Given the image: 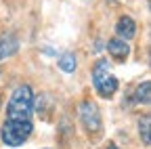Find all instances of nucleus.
<instances>
[{
    "label": "nucleus",
    "instance_id": "nucleus-1",
    "mask_svg": "<svg viewBox=\"0 0 151 149\" xmlns=\"http://www.w3.org/2000/svg\"><path fill=\"white\" fill-rule=\"evenodd\" d=\"M32 109H34V92L27 84L15 88L13 97L6 105V120H23L32 122Z\"/></svg>",
    "mask_w": 151,
    "mask_h": 149
},
{
    "label": "nucleus",
    "instance_id": "nucleus-2",
    "mask_svg": "<svg viewBox=\"0 0 151 149\" xmlns=\"http://www.w3.org/2000/svg\"><path fill=\"white\" fill-rule=\"evenodd\" d=\"M92 84L97 88V92L101 97L109 99L113 97V92L118 90V80L116 76H111V69H109V63L105 59H99L92 67Z\"/></svg>",
    "mask_w": 151,
    "mask_h": 149
},
{
    "label": "nucleus",
    "instance_id": "nucleus-3",
    "mask_svg": "<svg viewBox=\"0 0 151 149\" xmlns=\"http://www.w3.org/2000/svg\"><path fill=\"white\" fill-rule=\"evenodd\" d=\"M2 143L9 147H17L21 145L29 135H32V122H23V120H4L2 124Z\"/></svg>",
    "mask_w": 151,
    "mask_h": 149
},
{
    "label": "nucleus",
    "instance_id": "nucleus-4",
    "mask_svg": "<svg viewBox=\"0 0 151 149\" xmlns=\"http://www.w3.org/2000/svg\"><path fill=\"white\" fill-rule=\"evenodd\" d=\"M80 120L84 124V128L88 130V132H99L101 130V111L97 107V103L92 101H82L80 105Z\"/></svg>",
    "mask_w": 151,
    "mask_h": 149
},
{
    "label": "nucleus",
    "instance_id": "nucleus-5",
    "mask_svg": "<svg viewBox=\"0 0 151 149\" xmlns=\"http://www.w3.org/2000/svg\"><path fill=\"white\" fill-rule=\"evenodd\" d=\"M107 50H109V55H111V59H116V61L122 63V61L128 57L130 46H128V42L122 40V38H113V40L107 42Z\"/></svg>",
    "mask_w": 151,
    "mask_h": 149
},
{
    "label": "nucleus",
    "instance_id": "nucleus-6",
    "mask_svg": "<svg viewBox=\"0 0 151 149\" xmlns=\"http://www.w3.org/2000/svg\"><path fill=\"white\" fill-rule=\"evenodd\" d=\"M116 34L120 36L122 40L134 38V34H137V25H134V21H132L128 15L120 17V19H118V25H116Z\"/></svg>",
    "mask_w": 151,
    "mask_h": 149
},
{
    "label": "nucleus",
    "instance_id": "nucleus-7",
    "mask_svg": "<svg viewBox=\"0 0 151 149\" xmlns=\"http://www.w3.org/2000/svg\"><path fill=\"white\" fill-rule=\"evenodd\" d=\"M19 48V42L13 34H6L0 38V61H4L6 57H11V55H15Z\"/></svg>",
    "mask_w": 151,
    "mask_h": 149
},
{
    "label": "nucleus",
    "instance_id": "nucleus-8",
    "mask_svg": "<svg viewBox=\"0 0 151 149\" xmlns=\"http://www.w3.org/2000/svg\"><path fill=\"white\" fill-rule=\"evenodd\" d=\"M151 84H149V80H145L143 84H139L137 86V92H134V99L139 101V103H143V105H149L151 103Z\"/></svg>",
    "mask_w": 151,
    "mask_h": 149
},
{
    "label": "nucleus",
    "instance_id": "nucleus-9",
    "mask_svg": "<svg viewBox=\"0 0 151 149\" xmlns=\"http://www.w3.org/2000/svg\"><path fill=\"white\" fill-rule=\"evenodd\" d=\"M149 124H151V118H149V116H143V118L139 120V132H141V139H143V145H145V147H149V145H151Z\"/></svg>",
    "mask_w": 151,
    "mask_h": 149
},
{
    "label": "nucleus",
    "instance_id": "nucleus-10",
    "mask_svg": "<svg viewBox=\"0 0 151 149\" xmlns=\"http://www.w3.org/2000/svg\"><path fill=\"white\" fill-rule=\"evenodd\" d=\"M59 67L63 69V71H67V73H71L73 69H76V57L71 53H65L63 57L59 59Z\"/></svg>",
    "mask_w": 151,
    "mask_h": 149
},
{
    "label": "nucleus",
    "instance_id": "nucleus-11",
    "mask_svg": "<svg viewBox=\"0 0 151 149\" xmlns=\"http://www.w3.org/2000/svg\"><path fill=\"white\" fill-rule=\"evenodd\" d=\"M107 149H120V147H116V145H109V147H107Z\"/></svg>",
    "mask_w": 151,
    "mask_h": 149
},
{
    "label": "nucleus",
    "instance_id": "nucleus-12",
    "mask_svg": "<svg viewBox=\"0 0 151 149\" xmlns=\"http://www.w3.org/2000/svg\"><path fill=\"white\" fill-rule=\"evenodd\" d=\"M0 105H2V99H0Z\"/></svg>",
    "mask_w": 151,
    "mask_h": 149
}]
</instances>
